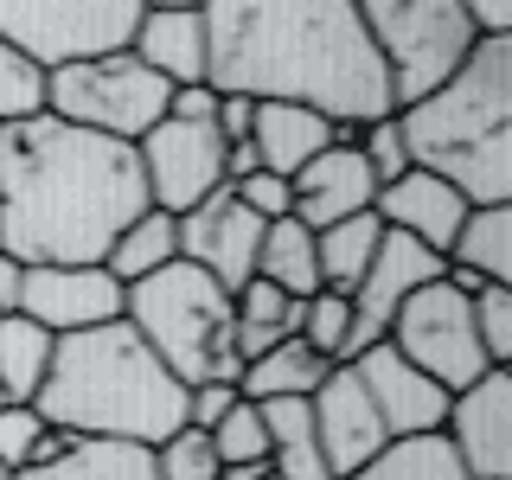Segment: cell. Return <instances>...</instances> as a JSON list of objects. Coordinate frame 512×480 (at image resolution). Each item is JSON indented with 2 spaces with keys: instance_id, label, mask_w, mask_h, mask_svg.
<instances>
[{
  "instance_id": "9",
  "label": "cell",
  "mask_w": 512,
  "mask_h": 480,
  "mask_svg": "<svg viewBox=\"0 0 512 480\" xmlns=\"http://www.w3.org/2000/svg\"><path fill=\"white\" fill-rule=\"evenodd\" d=\"M384 346H391L404 365H416L429 384H442L448 397L468 391L480 372H493L487 352H480V340H474V308H468V295H461L448 276L423 282V288L404 301V308H397L391 333H384Z\"/></svg>"
},
{
  "instance_id": "33",
  "label": "cell",
  "mask_w": 512,
  "mask_h": 480,
  "mask_svg": "<svg viewBox=\"0 0 512 480\" xmlns=\"http://www.w3.org/2000/svg\"><path fill=\"white\" fill-rule=\"evenodd\" d=\"M45 90H52V77L32 58H20L13 45H0V128L45 116Z\"/></svg>"
},
{
  "instance_id": "41",
  "label": "cell",
  "mask_w": 512,
  "mask_h": 480,
  "mask_svg": "<svg viewBox=\"0 0 512 480\" xmlns=\"http://www.w3.org/2000/svg\"><path fill=\"white\" fill-rule=\"evenodd\" d=\"M474 39H512V0H461Z\"/></svg>"
},
{
  "instance_id": "43",
  "label": "cell",
  "mask_w": 512,
  "mask_h": 480,
  "mask_svg": "<svg viewBox=\"0 0 512 480\" xmlns=\"http://www.w3.org/2000/svg\"><path fill=\"white\" fill-rule=\"evenodd\" d=\"M269 468H256V461H250V468H218V480H263Z\"/></svg>"
},
{
  "instance_id": "21",
  "label": "cell",
  "mask_w": 512,
  "mask_h": 480,
  "mask_svg": "<svg viewBox=\"0 0 512 480\" xmlns=\"http://www.w3.org/2000/svg\"><path fill=\"white\" fill-rule=\"evenodd\" d=\"M442 269H461L480 288H512V205H474L442 256Z\"/></svg>"
},
{
  "instance_id": "28",
  "label": "cell",
  "mask_w": 512,
  "mask_h": 480,
  "mask_svg": "<svg viewBox=\"0 0 512 480\" xmlns=\"http://www.w3.org/2000/svg\"><path fill=\"white\" fill-rule=\"evenodd\" d=\"M378 237H384V224H378L372 212L340 218V224H327V231H314L320 288H333V295H352V288H359V276L372 269V256H378Z\"/></svg>"
},
{
  "instance_id": "40",
  "label": "cell",
  "mask_w": 512,
  "mask_h": 480,
  "mask_svg": "<svg viewBox=\"0 0 512 480\" xmlns=\"http://www.w3.org/2000/svg\"><path fill=\"white\" fill-rule=\"evenodd\" d=\"M167 122H218V90L212 84H186V90H173L167 96Z\"/></svg>"
},
{
  "instance_id": "45",
  "label": "cell",
  "mask_w": 512,
  "mask_h": 480,
  "mask_svg": "<svg viewBox=\"0 0 512 480\" xmlns=\"http://www.w3.org/2000/svg\"><path fill=\"white\" fill-rule=\"evenodd\" d=\"M0 320H7V314H0Z\"/></svg>"
},
{
  "instance_id": "26",
  "label": "cell",
  "mask_w": 512,
  "mask_h": 480,
  "mask_svg": "<svg viewBox=\"0 0 512 480\" xmlns=\"http://www.w3.org/2000/svg\"><path fill=\"white\" fill-rule=\"evenodd\" d=\"M295 320H301V301H288L282 288H269V282H244L231 295V340H237V359H256V352H269V346H282V340H295Z\"/></svg>"
},
{
  "instance_id": "31",
  "label": "cell",
  "mask_w": 512,
  "mask_h": 480,
  "mask_svg": "<svg viewBox=\"0 0 512 480\" xmlns=\"http://www.w3.org/2000/svg\"><path fill=\"white\" fill-rule=\"evenodd\" d=\"M71 442L64 429H52L32 404H7L0 410V474H26V468H39V461H52L58 448Z\"/></svg>"
},
{
  "instance_id": "32",
  "label": "cell",
  "mask_w": 512,
  "mask_h": 480,
  "mask_svg": "<svg viewBox=\"0 0 512 480\" xmlns=\"http://www.w3.org/2000/svg\"><path fill=\"white\" fill-rule=\"evenodd\" d=\"M212 455H218V468H269V429H263V410L250 404V397H237L231 410H224V423L212 429Z\"/></svg>"
},
{
  "instance_id": "18",
  "label": "cell",
  "mask_w": 512,
  "mask_h": 480,
  "mask_svg": "<svg viewBox=\"0 0 512 480\" xmlns=\"http://www.w3.org/2000/svg\"><path fill=\"white\" fill-rule=\"evenodd\" d=\"M468 212H474V205L461 199L448 180L423 173V167L397 173V180L378 186V199H372V218L384 224V231L410 237V244H423V250H436V256H448V244H455V231H461V218H468Z\"/></svg>"
},
{
  "instance_id": "20",
  "label": "cell",
  "mask_w": 512,
  "mask_h": 480,
  "mask_svg": "<svg viewBox=\"0 0 512 480\" xmlns=\"http://www.w3.org/2000/svg\"><path fill=\"white\" fill-rule=\"evenodd\" d=\"M340 141V128L314 109H295V103H256V122H250V154L263 173L276 180H295L314 154H327Z\"/></svg>"
},
{
  "instance_id": "13",
  "label": "cell",
  "mask_w": 512,
  "mask_h": 480,
  "mask_svg": "<svg viewBox=\"0 0 512 480\" xmlns=\"http://www.w3.org/2000/svg\"><path fill=\"white\" fill-rule=\"evenodd\" d=\"M180 231V263L205 269L224 295H237L256 276V244H263V224H256L244 205L231 199V186H218L212 199H199L192 212L173 218Z\"/></svg>"
},
{
  "instance_id": "14",
  "label": "cell",
  "mask_w": 512,
  "mask_h": 480,
  "mask_svg": "<svg viewBox=\"0 0 512 480\" xmlns=\"http://www.w3.org/2000/svg\"><path fill=\"white\" fill-rule=\"evenodd\" d=\"M442 436L468 480H512V372H480L448 397Z\"/></svg>"
},
{
  "instance_id": "2",
  "label": "cell",
  "mask_w": 512,
  "mask_h": 480,
  "mask_svg": "<svg viewBox=\"0 0 512 480\" xmlns=\"http://www.w3.org/2000/svg\"><path fill=\"white\" fill-rule=\"evenodd\" d=\"M148 212V180L128 141L90 135L58 116L0 128V256L103 263L128 218Z\"/></svg>"
},
{
  "instance_id": "42",
  "label": "cell",
  "mask_w": 512,
  "mask_h": 480,
  "mask_svg": "<svg viewBox=\"0 0 512 480\" xmlns=\"http://www.w3.org/2000/svg\"><path fill=\"white\" fill-rule=\"evenodd\" d=\"M20 282H26V263L0 256V314H20Z\"/></svg>"
},
{
  "instance_id": "1",
  "label": "cell",
  "mask_w": 512,
  "mask_h": 480,
  "mask_svg": "<svg viewBox=\"0 0 512 480\" xmlns=\"http://www.w3.org/2000/svg\"><path fill=\"white\" fill-rule=\"evenodd\" d=\"M205 84L244 103H295L333 128H372L391 109L359 0H218L205 7Z\"/></svg>"
},
{
  "instance_id": "39",
  "label": "cell",
  "mask_w": 512,
  "mask_h": 480,
  "mask_svg": "<svg viewBox=\"0 0 512 480\" xmlns=\"http://www.w3.org/2000/svg\"><path fill=\"white\" fill-rule=\"evenodd\" d=\"M231 404H237V384H192V391H186V429L212 436Z\"/></svg>"
},
{
  "instance_id": "23",
  "label": "cell",
  "mask_w": 512,
  "mask_h": 480,
  "mask_svg": "<svg viewBox=\"0 0 512 480\" xmlns=\"http://www.w3.org/2000/svg\"><path fill=\"white\" fill-rule=\"evenodd\" d=\"M269 429V474L276 480H333L327 455H320L314 436V410L308 397H276V404H256Z\"/></svg>"
},
{
  "instance_id": "4",
  "label": "cell",
  "mask_w": 512,
  "mask_h": 480,
  "mask_svg": "<svg viewBox=\"0 0 512 480\" xmlns=\"http://www.w3.org/2000/svg\"><path fill=\"white\" fill-rule=\"evenodd\" d=\"M397 135L468 205H512V39H480L436 96L397 109Z\"/></svg>"
},
{
  "instance_id": "17",
  "label": "cell",
  "mask_w": 512,
  "mask_h": 480,
  "mask_svg": "<svg viewBox=\"0 0 512 480\" xmlns=\"http://www.w3.org/2000/svg\"><path fill=\"white\" fill-rule=\"evenodd\" d=\"M352 372H359L365 397H372L384 436H436L442 416H448V391L442 384H429L416 365H404L391 346H365L359 359H352Z\"/></svg>"
},
{
  "instance_id": "46",
  "label": "cell",
  "mask_w": 512,
  "mask_h": 480,
  "mask_svg": "<svg viewBox=\"0 0 512 480\" xmlns=\"http://www.w3.org/2000/svg\"><path fill=\"white\" fill-rule=\"evenodd\" d=\"M0 480H7V474H0Z\"/></svg>"
},
{
  "instance_id": "24",
  "label": "cell",
  "mask_w": 512,
  "mask_h": 480,
  "mask_svg": "<svg viewBox=\"0 0 512 480\" xmlns=\"http://www.w3.org/2000/svg\"><path fill=\"white\" fill-rule=\"evenodd\" d=\"M327 372H333V365L320 359L308 340H282V346L256 352L244 372H237V397H250V404H276V397H314Z\"/></svg>"
},
{
  "instance_id": "25",
  "label": "cell",
  "mask_w": 512,
  "mask_h": 480,
  "mask_svg": "<svg viewBox=\"0 0 512 480\" xmlns=\"http://www.w3.org/2000/svg\"><path fill=\"white\" fill-rule=\"evenodd\" d=\"M256 282L282 288L288 301L320 295V263H314V231L295 218L263 224V244H256Z\"/></svg>"
},
{
  "instance_id": "22",
  "label": "cell",
  "mask_w": 512,
  "mask_h": 480,
  "mask_svg": "<svg viewBox=\"0 0 512 480\" xmlns=\"http://www.w3.org/2000/svg\"><path fill=\"white\" fill-rule=\"evenodd\" d=\"M13 480H154V448L103 442V436H71L52 461H39V468H26Z\"/></svg>"
},
{
  "instance_id": "30",
  "label": "cell",
  "mask_w": 512,
  "mask_h": 480,
  "mask_svg": "<svg viewBox=\"0 0 512 480\" xmlns=\"http://www.w3.org/2000/svg\"><path fill=\"white\" fill-rule=\"evenodd\" d=\"M45 372H52V333L32 327L26 314H7L0 320V391H7V404H32Z\"/></svg>"
},
{
  "instance_id": "37",
  "label": "cell",
  "mask_w": 512,
  "mask_h": 480,
  "mask_svg": "<svg viewBox=\"0 0 512 480\" xmlns=\"http://www.w3.org/2000/svg\"><path fill=\"white\" fill-rule=\"evenodd\" d=\"M359 154H365V167H372L378 186H391L397 173H410V154H404V135H397V116L359 128Z\"/></svg>"
},
{
  "instance_id": "29",
  "label": "cell",
  "mask_w": 512,
  "mask_h": 480,
  "mask_svg": "<svg viewBox=\"0 0 512 480\" xmlns=\"http://www.w3.org/2000/svg\"><path fill=\"white\" fill-rule=\"evenodd\" d=\"M346 480H468V468L455 461V448H448V436L436 429V436H397L384 442L372 461H365L359 474Z\"/></svg>"
},
{
  "instance_id": "35",
  "label": "cell",
  "mask_w": 512,
  "mask_h": 480,
  "mask_svg": "<svg viewBox=\"0 0 512 480\" xmlns=\"http://www.w3.org/2000/svg\"><path fill=\"white\" fill-rule=\"evenodd\" d=\"M468 308H474V340L487 352V365L512 372V288H480V295H468Z\"/></svg>"
},
{
  "instance_id": "5",
  "label": "cell",
  "mask_w": 512,
  "mask_h": 480,
  "mask_svg": "<svg viewBox=\"0 0 512 480\" xmlns=\"http://www.w3.org/2000/svg\"><path fill=\"white\" fill-rule=\"evenodd\" d=\"M122 320L186 391L192 384H237V372H244L231 340V295L192 263H167L148 282H128Z\"/></svg>"
},
{
  "instance_id": "34",
  "label": "cell",
  "mask_w": 512,
  "mask_h": 480,
  "mask_svg": "<svg viewBox=\"0 0 512 480\" xmlns=\"http://www.w3.org/2000/svg\"><path fill=\"white\" fill-rule=\"evenodd\" d=\"M346 333H352V308L346 295L320 288V295L301 301V320H295V340H308L327 365H346Z\"/></svg>"
},
{
  "instance_id": "19",
  "label": "cell",
  "mask_w": 512,
  "mask_h": 480,
  "mask_svg": "<svg viewBox=\"0 0 512 480\" xmlns=\"http://www.w3.org/2000/svg\"><path fill=\"white\" fill-rule=\"evenodd\" d=\"M128 52L173 90L205 84V7H141Z\"/></svg>"
},
{
  "instance_id": "7",
  "label": "cell",
  "mask_w": 512,
  "mask_h": 480,
  "mask_svg": "<svg viewBox=\"0 0 512 480\" xmlns=\"http://www.w3.org/2000/svg\"><path fill=\"white\" fill-rule=\"evenodd\" d=\"M135 26L141 0H0V45L32 58L45 77L128 52Z\"/></svg>"
},
{
  "instance_id": "3",
  "label": "cell",
  "mask_w": 512,
  "mask_h": 480,
  "mask_svg": "<svg viewBox=\"0 0 512 480\" xmlns=\"http://www.w3.org/2000/svg\"><path fill=\"white\" fill-rule=\"evenodd\" d=\"M32 410L64 436L154 448L173 429H186V384L135 340L128 320H109V327L52 340V372H45Z\"/></svg>"
},
{
  "instance_id": "12",
  "label": "cell",
  "mask_w": 512,
  "mask_h": 480,
  "mask_svg": "<svg viewBox=\"0 0 512 480\" xmlns=\"http://www.w3.org/2000/svg\"><path fill=\"white\" fill-rule=\"evenodd\" d=\"M436 276H442V256H436V250H423V244H410V237L384 231V237H378V256H372V269H365V276H359V288L346 295V308H352L346 365L359 359L365 346H384V333H391L397 308H404V301H410L423 282H436Z\"/></svg>"
},
{
  "instance_id": "11",
  "label": "cell",
  "mask_w": 512,
  "mask_h": 480,
  "mask_svg": "<svg viewBox=\"0 0 512 480\" xmlns=\"http://www.w3.org/2000/svg\"><path fill=\"white\" fill-rule=\"evenodd\" d=\"M20 314L45 327L52 340L64 333H90L122 320V282L103 263H39L20 282Z\"/></svg>"
},
{
  "instance_id": "38",
  "label": "cell",
  "mask_w": 512,
  "mask_h": 480,
  "mask_svg": "<svg viewBox=\"0 0 512 480\" xmlns=\"http://www.w3.org/2000/svg\"><path fill=\"white\" fill-rule=\"evenodd\" d=\"M231 199L244 205V212L256 218V224H276V218H288V180H276V173H244V180H231Z\"/></svg>"
},
{
  "instance_id": "6",
  "label": "cell",
  "mask_w": 512,
  "mask_h": 480,
  "mask_svg": "<svg viewBox=\"0 0 512 480\" xmlns=\"http://www.w3.org/2000/svg\"><path fill=\"white\" fill-rule=\"evenodd\" d=\"M359 20L384 64L391 109H410L423 96H436L480 45L461 0H365Z\"/></svg>"
},
{
  "instance_id": "36",
  "label": "cell",
  "mask_w": 512,
  "mask_h": 480,
  "mask_svg": "<svg viewBox=\"0 0 512 480\" xmlns=\"http://www.w3.org/2000/svg\"><path fill=\"white\" fill-rule=\"evenodd\" d=\"M154 480H218V455L199 429H173L167 442H154Z\"/></svg>"
},
{
  "instance_id": "8",
  "label": "cell",
  "mask_w": 512,
  "mask_h": 480,
  "mask_svg": "<svg viewBox=\"0 0 512 480\" xmlns=\"http://www.w3.org/2000/svg\"><path fill=\"white\" fill-rule=\"evenodd\" d=\"M167 96L173 84H160L135 52H116V58L77 64V71H58L52 90H45V116L135 148L154 122H167Z\"/></svg>"
},
{
  "instance_id": "44",
  "label": "cell",
  "mask_w": 512,
  "mask_h": 480,
  "mask_svg": "<svg viewBox=\"0 0 512 480\" xmlns=\"http://www.w3.org/2000/svg\"><path fill=\"white\" fill-rule=\"evenodd\" d=\"M263 480H276V474H263Z\"/></svg>"
},
{
  "instance_id": "10",
  "label": "cell",
  "mask_w": 512,
  "mask_h": 480,
  "mask_svg": "<svg viewBox=\"0 0 512 480\" xmlns=\"http://www.w3.org/2000/svg\"><path fill=\"white\" fill-rule=\"evenodd\" d=\"M224 141L212 122H154L148 135L135 141V160H141V180H148V205L167 218L192 212L199 199H212L224 186Z\"/></svg>"
},
{
  "instance_id": "15",
  "label": "cell",
  "mask_w": 512,
  "mask_h": 480,
  "mask_svg": "<svg viewBox=\"0 0 512 480\" xmlns=\"http://www.w3.org/2000/svg\"><path fill=\"white\" fill-rule=\"evenodd\" d=\"M308 410H314V436H320V455H327V468L333 480H346V474H359L365 461L378 455L384 442V423H378V410H372V397H365V384L352 365H333L327 378H320V391L308 397Z\"/></svg>"
},
{
  "instance_id": "16",
  "label": "cell",
  "mask_w": 512,
  "mask_h": 480,
  "mask_svg": "<svg viewBox=\"0 0 512 480\" xmlns=\"http://www.w3.org/2000/svg\"><path fill=\"white\" fill-rule=\"evenodd\" d=\"M372 199H378V180H372V167H365L359 141H333L327 154H314L308 167L288 180V218L308 224V231H327V224H340V218L372 212Z\"/></svg>"
},
{
  "instance_id": "27",
  "label": "cell",
  "mask_w": 512,
  "mask_h": 480,
  "mask_svg": "<svg viewBox=\"0 0 512 480\" xmlns=\"http://www.w3.org/2000/svg\"><path fill=\"white\" fill-rule=\"evenodd\" d=\"M167 263H180V231H173V218L154 212V205H148L141 218H128L122 237H116V244H109V256H103V269H109L122 288L160 276Z\"/></svg>"
}]
</instances>
